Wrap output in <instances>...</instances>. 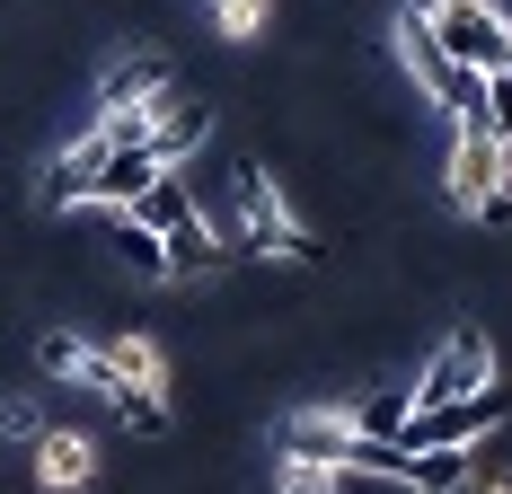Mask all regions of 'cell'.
I'll use <instances>...</instances> for the list:
<instances>
[{"instance_id": "cell-16", "label": "cell", "mask_w": 512, "mask_h": 494, "mask_svg": "<svg viewBox=\"0 0 512 494\" xmlns=\"http://www.w3.org/2000/svg\"><path fill=\"white\" fill-rule=\"evenodd\" d=\"M204 18H212L221 45H256V36L274 27V0H204Z\"/></svg>"}, {"instance_id": "cell-8", "label": "cell", "mask_w": 512, "mask_h": 494, "mask_svg": "<svg viewBox=\"0 0 512 494\" xmlns=\"http://www.w3.org/2000/svg\"><path fill=\"white\" fill-rule=\"evenodd\" d=\"M504 415H512V397H504V389L460 397V406H415L398 442H407V450H477L486 433H504Z\"/></svg>"}, {"instance_id": "cell-17", "label": "cell", "mask_w": 512, "mask_h": 494, "mask_svg": "<svg viewBox=\"0 0 512 494\" xmlns=\"http://www.w3.org/2000/svg\"><path fill=\"white\" fill-rule=\"evenodd\" d=\"M274 494H345V468H327V459H292V450H274Z\"/></svg>"}, {"instance_id": "cell-12", "label": "cell", "mask_w": 512, "mask_h": 494, "mask_svg": "<svg viewBox=\"0 0 512 494\" xmlns=\"http://www.w3.org/2000/svg\"><path fill=\"white\" fill-rule=\"evenodd\" d=\"M36 371H45L53 389H89V397H106V380H115L106 345H98V336H71V327L36 336Z\"/></svg>"}, {"instance_id": "cell-7", "label": "cell", "mask_w": 512, "mask_h": 494, "mask_svg": "<svg viewBox=\"0 0 512 494\" xmlns=\"http://www.w3.org/2000/svg\"><path fill=\"white\" fill-rule=\"evenodd\" d=\"M495 389V336L468 318L451 327L442 345L424 353V371H415V406H460V397H486Z\"/></svg>"}, {"instance_id": "cell-11", "label": "cell", "mask_w": 512, "mask_h": 494, "mask_svg": "<svg viewBox=\"0 0 512 494\" xmlns=\"http://www.w3.org/2000/svg\"><path fill=\"white\" fill-rule=\"evenodd\" d=\"M159 239H168V265H177V283H221V274L239 265V247H230V221H221V212H204V203H195L177 230H159Z\"/></svg>"}, {"instance_id": "cell-15", "label": "cell", "mask_w": 512, "mask_h": 494, "mask_svg": "<svg viewBox=\"0 0 512 494\" xmlns=\"http://www.w3.org/2000/svg\"><path fill=\"white\" fill-rule=\"evenodd\" d=\"M477 450H407V494H468Z\"/></svg>"}, {"instance_id": "cell-1", "label": "cell", "mask_w": 512, "mask_h": 494, "mask_svg": "<svg viewBox=\"0 0 512 494\" xmlns=\"http://www.w3.org/2000/svg\"><path fill=\"white\" fill-rule=\"evenodd\" d=\"M221 221H230V247H239V265H318L327 247L309 230L292 195H283V177H265V168H239L230 177V203H221Z\"/></svg>"}, {"instance_id": "cell-22", "label": "cell", "mask_w": 512, "mask_h": 494, "mask_svg": "<svg viewBox=\"0 0 512 494\" xmlns=\"http://www.w3.org/2000/svg\"><path fill=\"white\" fill-rule=\"evenodd\" d=\"M477 494H512V477H477Z\"/></svg>"}, {"instance_id": "cell-14", "label": "cell", "mask_w": 512, "mask_h": 494, "mask_svg": "<svg viewBox=\"0 0 512 494\" xmlns=\"http://www.w3.org/2000/svg\"><path fill=\"white\" fill-rule=\"evenodd\" d=\"M106 239H115V265H124V274H142V283H177L168 239H159L142 212H106Z\"/></svg>"}, {"instance_id": "cell-10", "label": "cell", "mask_w": 512, "mask_h": 494, "mask_svg": "<svg viewBox=\"0 0 512 494\" xmlns=\"http://www.w3.org/2000/svg\"><path fill=\"white\" fill-rule=\"evenodd\" d=\"M27 468H36V494H89L98 468H106V450L80 424H45V442L27 450Z\"/></svg>"}, {"instance_id": "cell-13", "label": "cell", "mask_w": 512, "mask_h": 494, "mask_svg": "<svg viewBox=\"0 0 512 494\" xmlns=\"http://www.w3.org/2000/svg\"><path fill=\"white\" fill-rule=\"evenodd\" d=\"M204 142H212V106L204 98H168V115L151 124V142H142V150H151L159 168H195V150H204Z\"/></svg>"}, {"instance_id": "cell-3", "label": "cell", "mask_w": 512, "mask_h": 494, "mask_svg": "<svg viewBox=\"0 0 512 494\" xmlns=\"http://www.w3.org/2000/svg\"><path fill=\"white\" fill-rule=\"evenodd\" d=\"M168 98H186V89H177V62H168V53H151V45H133V53H115V62L98 71L89 115H98L115 142L142 150V142H151V124L168 115Z\"/></svg>"}, {"instance_id": "cell-4", "label": "cell", "mask_w": 512, "mask_h": 494, "mask_svg": "<svg viewBox=\"0 0 512 494\" xmlns=\"http://www.w3.org/2000/svg\"><path fill=\"white\" fill-rule=\"evenodd\" d=\"M389 53H398L407 89H415L424 106H442L451 124H460V115H486V71L451 62V45H442V36L424 27V9H415V0L398 9V18H389Z\"/></svg>"}, {"instance_id": "cell-18", "label": "cell", "mask_w": 512, "mask_h": 494, "mask_svg": "<svg viewBox=\"0 0 512 494\" xmlns=\"http://www.w3.org/2000/svg\"><path fill=\"white\" fill-rule=\"evenodd\" d=\"M186 212H195V195H186V168H177V177H159L151 195H142V221H151V230H177Z\"/></svg>"}, {"instance_id": "cell-6", "label": "cell", "mask_w": 512, "mask_h": 494, "mask_svg": "<svg viewBox=\"0 0 512 494\" xmlns=\"http://www.w3.org/2000/svg\"><path fill=\"white\" fill-rule=\"evenodd\" d=\"M415 9L451 45V62H468V71H512V9H495V0H415Z\"/></svg>"}, {"instance_id": "cell-19", "label": "cell", "mask_w": 512, "mask_h": 494, "mask_svg": "<svg viewBox=\"0 0 512 494\" xmlns=\"http://www.w3.org/2000/svg\"><path fill=\"white\" fill-rule=\"evenodd\" d=\"M0 442H18V450H36L45 442V406L18 389V397H0Z\"/></svg>"}, {"instance_id": "cell-21", "label": "cell", "mask_w": 512, "mask_h": 494, "mask_svg": "<svg viewBox=\"0 0 512 494\" xmlns=\"http://www.w3.org/2000/svg\"><path fill=\"white\" fill-rule=\"evenodd\" d=\"M486 133L512 150V71H486Z\"/></svg>"}, {"instance_id": "cell-20", "label": "cell", "mask_w": 512, "mask_h": 494, "mask_svg": "<svg viewBox=\"0 0 512 494\" xmlns=\"http://www.w3.org/2000/svg\"><path fill=\"white\" fill-rule=\"evenodd\" d=\"M415 415V389H389V397H362V433H380V442H398Z\"/></svg>"}, {"instance_id": "cell-9", "label": "cell", "mask_w": 512, "mask_h": 494, "mask_svg": "<svg viewBox=\"0 0 512 494\" xmlns=\"http://www.w3.org/2000/svg\"><path fill=\"white\" fill-rule=\"evenodd\" d=\"M362 442V406H283V424H274V450H292V459H327V468H345ZM354 477V468H345Z\"/></svg>"}, {"instance_id": "cell-2", "label": "cell", "mask_w": 512, "mask_h": 494, "mask_svg": "<svg viewBox=\"0 0 512 494\" xmlns=\"http://www.w3.org/2000/svg\"><path fill=\"white\" fill-rule=\"evenodd\" d=\"M442 195H451V212L477 221V230H504V221H512V150L486 133V115H460V124H451Z\"/></svg>"}, {"instance_id": "cell-5", "label": "cell", "mask_w": 512, "mask_h": 494, "mask_svg": "<svg viewBox=\"0 0 512 494\" xmlns=\"http://www.w3.org/2000/svg\"><path fill=\"white\" fill-rule=\"evenodd\" d=\"M124 150H133V142H115L98 115H89V124H80V133L45 159V186H36V195H45V212H98V186H106V168H115Z\"/></svg>"}]
</instances>
